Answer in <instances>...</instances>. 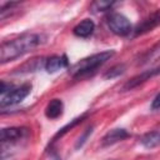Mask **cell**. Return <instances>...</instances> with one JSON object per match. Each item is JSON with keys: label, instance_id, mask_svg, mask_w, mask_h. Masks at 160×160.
Here are the masks:
<instances>
[{"label": "cell", "instance_id": "obj_1", "mask_svg": "<svg viewBox=\"0 0 160 160\" xmlns=\"http://www.w3.org/2000/svg\"><path fill=\"white\" fill-rule=\"evenodd\" d=\"M45 41V36L38 32H25L15 39L4 41L0 46V62L6 64L12 61L41 45Z\"/></svg>", "mask_w": 160, "mask_h": 160}, {"label": "cell", "instance_id": "obj_2", "mask_svg": "<svg viewBox=\"0 0 160 160\" xmlns=\"http://www.w3.org/2000/svg\"><path fill=\"white\" fill-rule=\"evenodd\" d=\"M114 54H115L114 50H105V51L92 54L88 58L81 59L80 61H78L72 66V69H71L72 76L74 78H82V76H86V75L96 71V69H99L108 60H110V58Z\"/></svg>", "mask_w": 160, "mask_h": 160}, {"label": "cell", "instance_id": "obj_3", "mask_svg": "<svg viewBox=\"0 0 160 160\" xmlns=\"http://www.w3.org/2000/svg\"><path fill=\"white\" fill-rule=\"evenodd\" d=\"M106 24L110 31L119 36H126L132 31L130 20L120 12H110L106 18Z\"/></svg>", "mask_w": 160, "mask_h": 160}, {"label": "cell", "instance_id": "obj_4", "mask_svg": "<svg viewBox=\"0 0 160 160\" xmlns=\"http://www.w3.org/2000/svg\"><path fill=\"white\" fill-rule=\"evenodd\" d=\"M30 91H31V85H29V84H25V85L18 86V88L12 86L8 92L1 95V99H0L1 108L4 109L6 106H12V105L21 102L30 94Z\"/></svg>", "mask_w": 160, "mask_h": 160}, {"label": "cell", "instance_id": "obj_5", "mask_svg": "<svg viewBox=\"0 0 160 160\" xmlns=\"http://www.w3.org/2000/svg\"><path fill=\"white\" fill-rule=\"evenodd\" d=\"M28 135L26 128H19V126H11V128H4L1 129L0 140H1V149L10 148V145H14L22 140Z\"/></svg>", "mask_w": 160, "mask_h": 160}, {"label": "cell", "instance_id": "obj_6", "mask_svg": "<svg viewBox=\"0 0 160 160\" xmlns=\"http://www.w3.org/2000/svg\"><path fill=\"white\" fill-rule=\"evenodd\" d=\"M160 74V66H156V68H152V69H148V70H144L142 72L138 74L136 76H134L132 79H130L125 85H124V90H131L136 86H139L140 84L145 82L146 80H150L152 76Z\"/></svg>", "mask_w": 160, "mask_h": 160}, {"label": "cell", "instance_id": "obj_7", "mask_svg": "<svg viewBox=\"0 0 160 160\" xmlns=\"http://www.w3.org/2000/svg\"><path fill=\"white\" fill-rule=\"evenodd\" d=\"M130 134L128 132V130L122 129V128H115L109 130L101 139V146H110L114 145L119 141H122L124 139L129 138Z\"/></svg>", "mask_w": 160, "mask_h": 160}, {"label": "cell", "instance_id": "obj_8", "mask_svg": "<svg viewBox=\"0 0 160 160\" xmlns=\"http://www.w3.org/2000/svg\"><path fill=\"white\" fill-rule=\"evenodd\" d=\"M159 24H160V9L156 12H154L152 15H150L148 19L142 20L138 25V28L135 29V35H140V34H145L148 31H151Z\"/></svg>", "mask_w": 160, "mask_h": 160}, {"label": "cell", "instance_id": "obj_9", "mask_svg": "<svg viewBox=\"0 0 160 160\" xmlns=\"http://www.w3.org/2000/svg\"><path fill=\"white\" fill-rule=\"evenodd\" d=\"M66 66H68V58L65 55H54V56H50L46 59L44 69L49 74H52V72H56Z\"/></svg>", "mask_w": 160, "mask_h": 160}, {"label": "cell", "instance_id": "obj_10", "mask_svg": "<svg viewBox=\"0 0 160 160\" xmlns=\"http://www.w3.org/2000/svg\"><path fill=\"white\" fill-rule=\"evenodd\" d=\"M95 30V22L90 19H84L79 24H76L72 29V34L78 38H89Z\"/></svg>", "mask_w": 160, "mask_h": 160}, {"label": "cell", "instance_id": "obj_11", "mask_svg": "<svg viewBox=\"0 0 160 160\" xmlns=\"http://www.w3.org/2000/svg\"><path fill=\"white\" fill-rule=\"evenodd\" d=\"M64 111V102L60 99H52L45 108V116L48 119H58Z\"/></svg>", "mask_w": 160, "mask_h": 160}, {"label": "cell", "instance_id": "obj_12", "mask_svg": "<svg viewBox=\"0 0 160 160\" xmlns=\"http://www.w3.org/2000/svg\"><path fill=\"white\" fill-rule=\"evenodd\" d=\"M140 144L145 149H154L160 146V130H152L145 132L140 138Z\"/></svg>", "mask_w": 160, "mask_h": 160}, {"label": "cell", "instance_id": "obj_13", "mask_svg": "<svg viewBox=\"0 0 160 160\" xmlns=\"http://www.w3.org/2000/svg\"><path fill=\"white\" fill-rule=\"evenodd\" d=\"M160 59V41H158L152 48H150L140 59L139 64L144 65V64H150V62H154L156 60Z\"/></svg>", "mask_w": 160, "mask_h": 160}, {"label": "cell", "instance_id": "obj_14", "mask_svg": "<svg viewBox=\"0 0 160 160\" xmlns=\"http://www.w3.org/2000/svg\"><path fill=\"white\" fill-rule=\"evenodd\" d=\"M45 61H46V59H44V58H35V59H31V60H29L28 62H25L21 68H19L16 72L36 71V70H39L41 66L45 68Z\"/></svg>", "mask_w": 160, "mask_h": 160}, {"label": "cell", "instance_id": "obj_15", "mask_svg": "<svg viewBox=\"0 0 160 160\" xmlns=\"http://www.w3.org/2000/svg\"><path fill=\"white\" fill-rule=\"evenodd\" d=\"M124 72H125V65L124 64H118V65L112 66L111 69H109L102 76H104V79H114V78L120 76Z\"/></svg>", "mask_w": 160, "mask_h": 160}, {"label": "cell", "instance_id": "obj_16", "mask_svg": "<svg viewBox=\"0 0 160 160\" xmlns=\"http://www.w3.org/2000/svg\"><path fill=\"white\" fill-rule=\"evenodd\" d=\"M114 5H115L114 1H94L90 8L92 11H108L111 10Z\"/></svg>", "mask_w": 160, "mask_h": 160}, {"label": "cell", "instance_id": "obj_17", "mask_svg": "<svg viewBox=\"0 0 160 160\" xmlns=\"http://www.w3.org/2000/svg\"><path fill=\"white\" fill-rule=\"evenodd\" d=\"M92 132V126H90V128H88L86 130H85V132L78 139V141H76V145H75V148L76 149H79V148H81L82 145H84V142L86 141V139H88V136L90 135Z\"/></svg>", "mask_w": 160, "mask_h": 160}, {"label": "cell", "instance_id": "obj_18", "mask_svg": "<svg viewBox=\"0 0 160 160\" xmlns=\"http://www.w3.org/2000/svg\"><path fill=\"white\" fill-rule=\"evenodd\" d=\"M151 109L152 110H160V92L154 98V100L151 102Z\"/></svg>", "mask_w": 160, "mask_h": 160}]
</instances>
